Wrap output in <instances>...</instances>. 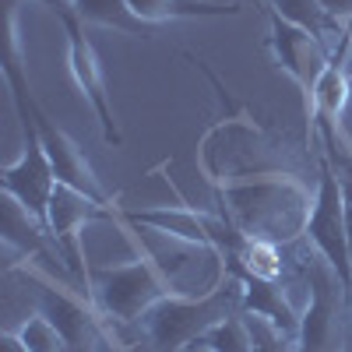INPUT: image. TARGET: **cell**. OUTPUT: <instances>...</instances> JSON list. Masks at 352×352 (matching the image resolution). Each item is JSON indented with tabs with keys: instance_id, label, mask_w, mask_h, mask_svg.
<instances>
[{
	"instance_id": "cell-13",
	"label": "cell",
	"mask_w": 352,
	"mask_h": 352,
	"mask_svg": "<svg viewBox=\"0 0 352 352\" xmlns=\"http://www.w3.org/2000/svg\"><path fill=\"white\" fill-rule=\"evenodd\" d=\"M39 310L56 324V331L64 335L67 349L71 352H92V345L99 338H106L99 317H92V310H88L78 296H71L67 289H56L50 282L39 285Z\"/></svg>"
},
{
	"instance_id": "cell-11",
	"label": "cell",
	"mask_w": 352,
	"mask_h": 352,
	"mask_svg": "<svg viewBox=\"0 0 352 352\" xmlns=\"http://www.w3.org/2000/svg\"><path fill=\"white\" fill-rule=\"evenodd\" d=\"M32 120H36V131H39L43 148H46V155H50V166H53V173H56V184H67V187L88 194L92 201L106 204V208H116L113 197H109L106 187H102V180L96 176V169L88 166V159L81 155V148L74 144V138H71L67 131L56 127L50 116L43 113L39 102H32Z\"/></svg>"
},
{
	"instance_id": "cell-2",
	"label": "cell",
	"mask_w": 352,
	"mask_h": 352,
	"mask_svg": "<svg viewBox=\"0 0 352 352\" xmlns=\"http://www.w3.org/2000/svg\"><path fill=\"white\" fill-rule=\"evenodd\" d=\"M240 310V278L226 268V275L201 296H166L141 317L144 338L155 352H184L190 349L208 328Z\"/></svg>"
},
{
	"instance_id": "cell-1",
	"label": "cell",
	"mask_w": 352,
	"mask_h": 352,
	"mask_svg": "<svg viewBox=\"0 0 352 352\" xmlns=\"http://www.w3.org/2000/svg\"><path fill=\"white\" fill-rule=\"evenodd\" d=\"M226 201V219L247 236L272 240V243H289L303 236L314 194L296 180L292 173H236L229 176L222 187Z\"/></svg>"
},
{
	"instance_id": "cell-23",
	"label": "cell",
	"mask_w": 352,
	"mask_h": 352,
	"mask_svg": "<svg viewBox=\"0 0 352 352\" xmlns=\"http://www.w3.org/2000/svg\"><path fill=\"white\" fill-rule=\"evenodd\" d=\"M25 4H28V0H25ZM32 4H43V8H50V11H53L56 4H64V0H32Z\"/></svg>"
},
{
	"instance_id": "cell-19",
	"label": "cell",
	"mask_w": 352,
	"mask_h": 352,
	"mask_svg": "<svg viewBox=\"0 0 352 352\" xmlns=\"http://www.w3.org/2000/svg\"><path fill=\"white\" fill-rule=\"evenodd\" d=\"M14 335L21 338V345H25L28 352H71L67 342H64V335L56 331V324H53L43 310L32 314V317H25L21 324L14 328Z\"/></svg>"
},
{
	"instance_id": "cell-4",
	"label": "cell",
	"mask_w": 352,
	"mask_h": 352,
	"mask_svg": "<svg viewBox=\"0 0 352 352\" xmlns=\"http://www.w3.org/2000/svg\"><path fill=\"white\" fill-rule=\"evenodd\" d=\"M303 240L314 247V254L335 272L342 282L345 296L352 300V254H349V222H345V190L338 169L320 159L317 173V190H314V208L303 229Z\"/></svg>"
},
{
	"instance_id": "cell-20",
	"label": "cell",
	"mask_w": 352,
	"mask_h": 352,
	"mask_svg": "<svg viewBox=\"0 0 352 352\" xmlns=\"http://www.w3.org/2000/svg\"><path fill=\"white\" fill-rule=\"evenodd\" d=\"M243 320H247V335H250V352H296V342L285 338L278 328H272L268 320L250 317V314H243Z\"/></svg>"
},
{
	"instance_id": "cell-12",
	"label": "cell",
	"mask_w": 352,
	"mask_h": 352,
	"mask_svg": "<svg viewBox=\"0 0 352 352\" xmlns=\"http://www.w3.org/2000/svg\"><path fill=\"white\" fill-rule=\"evenodd\" d=\"M226 268L240 278V310L250 314V317L268 320L272 328H278L285 338L296 342V335H300V314H296V307H292L289 296L282 292L278 278L254 275V272L240 268V264H226Z\"/></svg>"
},
{
	"instance_id": "cell-5",
	"label": "cell",
	"mask_w": 352,
	"mask_h": 352,
	"mask_svg": "<svg viewBox=\"0 0 352 352\" xmlns=\"http://www.w3.org/2000/svg\"><path fill=\"white\" fill-rule=\"evenodd\" d=\"M124 222L131 226H141V229H152V232H162L169 240H184L197 250H208L215 257H229L236 250L243 232L232 226L226 215L222 219H212L197 208H187V204H155V208H116Z\"/></svg>"
},
{
	"instance_id": "cell-22",
	"label": "cell",
	"mask_w": 352,
	"mask_h": 352,
	"mask_svg": "<svg viewBox=\"0 0 352 352\" xmlns=\"http://www.w3.org/2000/svg\"><path fill=\"white\" fill-rule=\"evenodd\" d=\"M0 352H28V349L21 345V338L14 331H4L0 335Z\"/></svg>"
},
{
	"instance_id": "cell-16",
	"label": "cell",
	"mask_w": 352,
	"mask_h": 352,
	"mask_svg": "<svg viewBox=\"0 0 352 352\" xmlns=\"http://www.w3.org/2000/svg\"><path fill=\"white\" fill-rule=\"evenodd\" d=\"M0 236H4L8 250H21L28 257V254H43L46 250L50 229L32 212H25L14 197L4 194V204H0Z\"/></svg>"
},
{
	"instance_id": "cell-15",
	"label": "cell",
	"mask_w": 352,
	"mask_h": 352,
	"mask_svg": "<svg viewBox=\"0 0 352 352\" xmlns=\"http://www.w3.org/2000/svg\"><path fill=\"white\" fill-rule=\"evenodd\" d=\"M67 8L85 21V25H99V28H113V32H124L134 39H152L155 25L141 21L127 0H67Z\"/></svg>"
},
{
	"instance_id": "cell-24",
	"label": "cell",
	"mask_w": 352,
	"mask_h": 352,
	"mask_svg": "<svg viewBox=\"0 0 352 352\" xmlns=\"http://www.w3.org/2000/svg\"><path fill=\"white\" fill-rule=\"evenodd\" d=\"M257 4H261V8H264V11H268V0H257Z\"/></svg>"
},
{
	"instance_id": "cell-8",
	"label": "cell",
	"mask_w": 352,
	"mask_h": 352,
	"mask_svg": "<svg viewBox=\"0 0 352 352\" xmlns=\"http://www.w3.org/2000/svg\"><path fill=\"white\" fill-rule=\"evenodd\" d=\"M268 53L275 67L289 74L292 85L303 92V109H307L314 102L320 74L328 71V60H331L328 43H320L314 32H307L300 25L282 21L278 14H268Z\"/></svg>"
},
{
	"instance_id": "cell-3",
	"label": "cell",
	"mask_w": 352,
	"mask_h": 352,
	"mask_svg": "<svg viewBox=\"0 0 352 352\" xmlns=\"http://www.w3.org/2000/svg\"><path fill=\"white\" fill-rule=\"evenodd\" d=\"M176 292L184 289H176L173 278L162 272V264L144 250H138V257L127 264L88 268V296L99 303L102 314L124 320V324L141 320L159 300L176 296Z\"/></svg>"
},
{
	"instance_id": "cell-9",
	"label": "cell",
	"mask_w": 352,
	"mask_h": 352,
	"mask_svg": "<svg viewBox=\"0 0 352 352\" xmlns=\"http://www.w3.org/2000/svg\"><path fill=\"white\" fill-rule=\"evenodd\" d=\"M0 190L8 197H14L25 212H32L43 226H46V212H50V197L56 190V173L50 166V155L39 141L36 127L21 131V152L14 162H8L0 169Z\"/></svg>"
},
{
	"instance_id": "cell-17",
	"label": "cell",
	"mask_w": 352,
	"mask_h": 352,
	"mask_svg": "<svg viewBox=\"0 0 352 352\" xmlns=\"http://www.w3.org/2000/svg\"><path fill=\"white\" fill-rule=\"evenodd\" d=\"M268 14H278V18L289 21V25L307 28V32H314L320 43H328V39L338 43L342 32L349 28V21L331 18L320 0H268Z\"/></svg>"
},
{
	"instance_id": "cell-10",
	"label": "cell",
	"mask_w": 352,
	"mask_h": 352,
	"mask_svg": "<svg viewBox=\"0 0 352 352\" xmlns=\"http://www.w3.org/2000/svg\"><path fill=\"white\" fill-rule=\"evenodd\" d=\"M109 219L116 222V208H106V204L92 201L88 194L67 187V184H56L53 197H50V212H46V229H50V240L60 250L64 264L88 282V264L81 261V247H78V232L85 229V222H99Z\"/></svg>"
},
{
	"instance_id": "cell-6",
	"label": "cell",
	"mask_w": 352,
	"mask_h": 352,
	"mask_svg": "<svg viewBox=\"0 0 352 352\" xmlns=\"http://www.w3.org/2000/svg\"><path fill=\"white\" fill-rule=\"evenodd\" d=\"M56 21H60L64 36H67V71H71V81L81 92V99L92 106L96 120H99V131H102V141L109 148H120L124 144V134H120V124L113 116V106H109V88H106V74H102V60L92 46V39L85 36V21L64 4L53 8Z\"/></svg>"
},
{
	"instance_id": "cell-21",
	"label": "cell",
	"mask_w": 352,
	"mask_h": 352,
	"mask_svg": "<svg viewBox=\"0 0 352 352\" xmlns=\"http://www.w3.org/2000/svg\"><path fill=\"white\" fill-rule=\"evenodd\" d=\"M324 4V11L338 21H352V0H320Z\"/></svg>"
},
{
	"instance_id": "cell-18",
	"label": "cell",
	"mask_w": 352,
	"mask_h": 352,
	"mask_svg": "<svg viewBox=\"0 0 352 352\" xmlns=\"http://www.w3.org/2000/svg\"><path fill=\"white\" fill-rule=\"evenodd\" d=\"M194 352H250V335H247V320L243 314H229L226 320H219L215 328H208L194 345Z\"/></svg>"
},
{
	"instance_id": "cell-14",
	"label": "cell",
	"mask_w": 352,
	"mask_h": 352,
	"mask_svg": "<svg viewBox=\"0 0 352 352\" xmlns=\"http://www.w3.org/2000/svg\"><path fill=\"white\" fill-rule=\"evenodd\" d=\"M131 11L148 21V25H162V21H180V18H236L243 8L236 0L219 4V0H127Z\"/></svg>"
},
{
	"instance_id": "cell-7",
	"label": "cell",
	"mask_w": 352,
	"mask_h": 352,
	"mask_svg": "<svg viewBox=\"0 0 352 352\" xmlns=\"http://www.w3.org/2000/svg\"><path fill=\"white\" fill-rule=\"evenodd\" d=\"M307 307L300 314V335H296V352H338L342 345V300L345 289L335 278V272L324 261L307 264Z\"/></svg>"
}]
</instances>
